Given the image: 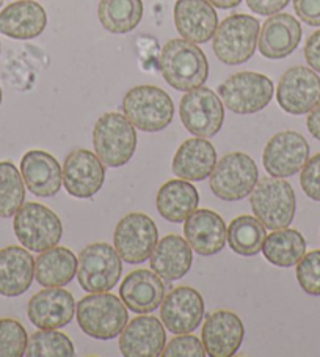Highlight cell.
<instances>
[{
  "instance_id": "2e32d148",
  "label": "cell",
  "mask_w": 320,
  "mask_h": 357,
  "mask_svg": "<svg viewBox=\"0 0 320 357\" xmlns=\"http://www.w3.org/2000/svg\"><path fill=\"white\" fill-rule=\"evenodd\" d=\"M205 317V301L190 287H177L163 298L160 304V318L171 334H190Z\"/></svg>"
},
{
  "instance_id": "52a82bcc",
  "label": "cell",
  "mask_w": 320,
  "mask_h": 357,
  "mask_svg": "<svg viewBox=\"0 0 320 357\" xmlns=\"http://www.w3.org/2000/svg\"><path fill=\"white\" fill-rule=\"evenodd\" d=\"M13 230L22 248L38 254L57 245L63 236V225L57 214L35 202L24 203L17 209Z\"/></svg>"
},
{
  "instance_id": "603a6c76",
  "label": "cell",
  "mask_w": 320,
  "mask_h": 357,
  "mask_svg": "<svg viewBox=\"0 0 320 357\" xmlns=\"http://www.w3.org/2000/svg\"><path fill=\"white\" fill-rule=\"evenodd\" d=\"M121 301L138 315L156 312L165 298V283L154 271L137 269L127 274L120 287Z\"/></svg>"
},
{
  "instance_id": "7402d4cb",
  "label": "cell",
  "mask_w": 320,
  "mask_h": 357,
  "mask_svg": "<svg viewBox=\"0 0 320 357\" xmlns=\"http://www.w3.org/2000/svg\"><path fill=\"white\" fill-rule=\"evenodd\" d=\"M21 175L26 188L41 199L55 197L63 186V169L57 159L42 150L27 151L22 156Z\"/></svg>"
},
{
  "instance_id": "b9f144b4",
  "label": "cell",
  "mask_w": 320,
  "mask_h": 357,
  "mask_svg": "<svg viewBox=\"0 0 320 357\" xmlns=\"http://www.w3.org/2000/svg\"><path fill=\"white\" fill-rule=\"evenodd\" d=\"M305 59L314 71L320 73V30L307 38L305 45Z\"/></svg>"
},
{
  "instance_id": "3957f363",
  "label": "cell",
  "mask_w": 320,
  "mask_h": 357,
  "mask_svg": "<svg viewBox=\"0 0 320 357\" xmlns=\"http://www.w3.org/2000/svg\"><path fill=\"white\" fill-rule=\"evenodd\" d=\"M93 145L97 158L106 167H122L131 161L137 150L135 126L125 114H104L95 125Z\"/></svg>"
},
{
  "instance_id": "7c38bea8",
  "label": "cell",
  "mask_w": 320,
  "mask_h": 357,
  "mask_svg": "<svg viewBox=\"0 0 320 357\" xmlns=\"http://www.w3.org/2000/svg\"><path fill=\"white\" fill-rule=\"evenodd\" d=\"M157 243V225L143 213H129L116 224L113 244L122 261L129 264L145 263Z\"/></svg>"
},
{
  "instance_id": "ab89813d",
  "label": "cell",
  "mask_w": 320,
  "mask_h": 357,
  "mask_svg": "<svg viewBox=\"0 0 320 357\" xmlns=\"http://www.w3.org/2000/svg\"><path fill=\"white\" fill-rule=\"evenodd\" d=\"M295 13L311 27H320V0H294Z\"/></svg>"
},
{
  "instance_id": "d4e9b609",
  "label": "cell",
  "mask_w": 320,
  "mask_h": 357,
  "mask_svg": "<svg viewBox=\"0 0 320 357\" xmlns=\"http://www.w3.org/2000/svg\"><path fill=\"white\" fill-rule=\"evenodd\" d=\"M47 13L38 2L17 0L0 11V33L13 40H33L45 32Z\"/></svg>"
},
{
  "instance_id": "4dcf8cb0",
  "label": "cell",
  "mask_w": 320,
  "mask_h": 357,
  "mask_svg": "<svg viewBox=\"0 0 320 357\" xmlns=\"http://www.w3.org/2000/svg\"><path fill=\"white\" fill-rule=\"evenodd\" d=\"M266 260L278 268H292L306 254L305 236L298 230L281 229L273 230L266 236L262 245Z\"/></svg>"
},
{
  "instance_id": "4fadbf2b",
  "label": "cell",
  "mask_w": 320,
  "mask_h": 357,
  "mask_svg": "<svg viewBox=\"0 0 320 357\" xmlns=\"http://www.w3.org/2000/svg\"><path fill=\"white\" fill-rule=\"evenodd\" d=\"M276 101L285 112L305 115L320 102V77L312 68L294 66L281 76Z\"/></svg>"
},
{
  "instance_id": "d6986e66",
  "label": "cell",
  "mask_w": 320,
  "mask_h": 357,
  "mask_svg": "<svg viewBox=\"0 0 320 357\" xmlns=\"http://www.w3.org/2000/svg\"><path fill=\"white\" fill-rule=\"evenodd\" d=\"M167 344L163 323L151 315H141L126 324L120 334V351L126 357H157Z\"/></svg>"
},
{
  "instance_id": "30bf717a",
  "label": "cell",
  "mask_w": 320,
  "mask_h": 357,
  "mask_svg": "<svg viewBox=\"0 0 320 357\" xmlns=\"http://www.w3.org/2000/svg\"><path fill=\"white\" fill-rule=\"evenodd\" d=\"M273 82L255 71L236 73L218 85V96L234 114L250 115L266 109L273 98Z\"/></svg>"
},
{
  "instance_id": "7a4b0ae2",
  "label": "cell",
  "mask_w": 320,
  "mask_h": 357,
  "mask_svg": "<svg viewBox=\"0 0 320 357\" xmlns=\"http://www.w3.org/2000/svg\"><path fill=\"white\" fill-rule=\"evenodd\" d=\"M77 323L85 334L96 340H112L126 328L129 312L120 298L110 293H90L79 301Z\"/></svg>"
},
{
  "instance_id": "f1b7e54d",
  "label": "cell",
  "mask_w": 320,
  "mask_h": 357,
  "mask_svg": "<svg viewBox=\"0 0 320 357\" xmlns=\"http://www.w3.org/2000/svg\"><path fill=\"white\" fill-rule=\"evenodd\" d=\"M200 203V194L193 184L187 180H170L160 186L156 205L160 216L173 224L186 222Z\"/></svg>"
},
{
  "instance_id": "8992f818",
  "label": "cell",
  "mask_w": 320,
  "mask_h": 357,
  "mask_svg": "<svg viewBox=\"0 0 320 357\" xmlns=\"http://www.w3.org/2000/svg\"><path fill=\"white\" fill-rule=\"evenodd\" d=\"M261 24L253 16L232 15L218 24L212 47L217 59L225 65H242L248 61L257 47Z\"/></svg>"
},
{
  "instance_id": "8d00e7d4",
  "label": "cell",
  "mask_w": 320,
  "mask_h": 357,
  "mask_svg": "<svg viewBox=\"0 0 320 357\" xmlns=\"http://www.w3.org/2000/svg\"><path fill=\"white\" fill-rule=\"evenodd\" d=\"M297 280L310 296H320V250H311L297 263Z\"/></svg>"
},
{
  "instance_id": "7bdbcfd3",
  "label": "cell",
  "mask_w": 320,
  "mask_h": 357,
  "mask_svg": "<svg viewBox=\"0 0 320 357\" xmlns=\"http://www.w3.org/2000/svg\"><path fill=\"white\" fill-rule=\"evenodd\" d=\"M306 126H307V131L311 132L312 137L320 140V102L311 110L310 114H307Z\"/></svg>"
},
{
  "instance_id": "5bb4252c",
  "label": "cell",
  "mask_w": 320,
  "mask_h": 357,
  "mask_svg": "<svg viewBox=\"0 0 320 357\" xmlns=\"http://www.w3.org/2000/svg\"><path fill=\"white\" fill-rule=\"evenodd\" d=\"M310 159V144L300 132L282 131L267 142L262 164L270 176L289 178L303 169Z\"/></svg>"
},
{
  "instance_id": "9c48e42d",
  "label": "cell",
  "mask_w": 320,
  "mask_h": 357,
  "mask_svg": "<svg viewBox=\"0 0 320 357\" xmlns=\"http://www.w3.org/2000/svg\"><path fill=\"white\" fill-rule=\"evenodd\" d=\"M259 172L253 158L245 153H227L217 161L211 174V190L225 202H237L253 192Z\"/></svg>"
},
{
  "instance_id": "ffe728a7",
  "label": "cell",
  "mask_w": 320,
  "mask_h": 357,
  "mask_svg": "<svg viewBox=\"0 0 320 357\" xmlns=\"http://www.w3.org/2000/svg\"><path fill=\"white\" fill-rule=\"evenodd\" d=\"M184 236L198 255L211 257L225 249L227 229L223 218L211 209H198L184 224Z\"/></svg>"
},
{
  "instance_id": "ac0fdd59",
  "label": "cell",
  "mask_w": 320,
  "mask_h": 357,
  "mask_svg": "<svg viewBox=\"0 0 320 357\" xmlns=\"http://www.w3.org/2000/svg\"><path fill=\"white\" fill-rule=\"evenodd\" d=\"M201 337L207 356L231 357L240 349L245 328L234 312L217 310L206 318Z\"/></svg>"
},
{
  "instance_id": "484cf974",
  "label": "cell",
  "mask_w": 320,
  "mask_h": 357,
  "mask_svg": "<svg viewBox=\"0 0 320 357\" xmlns=\"http://www.w3.org/2000/svg\"><path fill=\"white\" fill-rule=\"evenodd\" d=\"M35 279V260L26 248L8 245L0 250V294L22 296Z\"/></svg>"
},
{
  "instance_id": "6da1fadb",
  "label": "cell",
  "mask_w": 320,
  "mask_h": 357,
  "mask_svg": "<svg viewBox=\"0 0 320 357\" xmlns=\"http://www.w3.org/2000/svg\"><path fill=\"white\" fill-rule=\"evenodd\" d=\"M160 71L171 87L190 91L205 85L209 76V63L198 45L179 38L168 41L162 47Z\"/></svg>"
},
{
  "instance_id": "5b68a950",
  "label": "cell",
  "mask_w": 320,
  "mask_h": 357,
  "mask_svg": "<svg viewBox=\"0 0 320 357\" xmlns=\"http://www.w3.org/2000/svg\"><path fill=\"white\" fill-rule=\"evenodd\" d=\"M255 216L269 230L287 229L297 211V199L291 183L282 178H262L250 197Z\"/></svg>"
},
{
  "instance_id": "ba28073f",
  "label": "cell",
  "mask_w": 320,
  "mask_h": 357,
  "mask_svg": "<svg viewBox=\"0 0 320 357\" xmlns=\"http://www.w3.org/2000/svg\"><path fill=\"white\" fill-rule=\"evenodd\" d=\"M122 260L115 248L107 243H93L77 258V280L87 293L110 291L120 282Z\"/></svg>"
},
{
  "instance_id": "f35d334b",
  "label": "cell",
  "mask_w": 320,
  "mask_h": 357,
  "mask_svg": "<svg viewBox=\"0 0 320 357\" xmlns=\"http://www.w3.org/2000/svg\"><path fill=\"white\" fill-rule=\"evenodd\" d=\"M303 192L314 202H320V153L307 159L300 174Z\"/></svg>"
},
{
  "instance_id": "836d02e7",
  "label": "cell",
  "mask_w": 320,
  "mask_h": 357,
  "mask_svg": "<svg viewBox=\"0 0 320 357\" xmlns=\"http://www.w3.org/2000/svg\"><path fill=\"white\" fill-rule=\"evenodd\" d=\"M26 200V183L10 161H0V218H13Z\"/></svg>"
},
{
  "instance_id": "4316f807",
  "label": "cell",
  "mask_w": 320,
  "mask_h": 357,
  "mask_svg": "<svg viewBox=\"0 0 320 357\" xmlns=\"http://www.w3.org/2000/svg\"><path fill=\"white\" fill-rule=\"evenodd\" d=\"M217 164V151L211 142L193 137L182 142L173 158V174L187 181H205Z\"/></svg>"
},
{
  "instance_id": "ee69618b",
  "label": "cell",
  "mask_w": 320,
  "mask_h": 357,
  "mask_svg": "<svg viewBox=\"0 0 320 357\" xmlns=\"http://www.w3.org/2000/svg\"><path fill=\"white\" fill-rule=\"evenodd\" d=\"M209 3L214 5L215 8H221V10H231L236 8L240 5L242 0H207Z\"/></svg>"
},
{
  "instance_id": "cb8c5ba5",
  "label": "cell",
  "mask_w": 320,
  "mask_h": 357,
  "mask_svg": "<svg viewBox=\"0 0 320 357\" xmlns=\"http://www.w3.org/2000/svg\"><path fill=\"white\" fill-rule=\"evenodd\" d=\"M301 41V26L292 15L276 13L262 24L257 47L266 59L281 60L291 55Z\"/></svg>"
},
{
  "instance_id": "9a60e30c",
  "label": "cell",
  "mask_w": 320,
  "mask_h": 357,
  "mask_svg": "<svg viewBox=\"0 0 320 357\" xmlns=\"http://www.w3.org/2000/svg\"><path fill=\"white\" fill-rule=\"evenodd\" d=\"M106 167L96 153L77 149L66 156L63 164V186L74 199H91L104 186Z\"/></svg>"
},
{
  "instance_id": "f546056e",
  "label": "cell",
  "mask_w": 320,
  "mask_h": 357,
  "mask_svg": "<svg viewBox=\"0 0 320 357\" xmlns=\"http://www.w3.org/2000/svg\"><path fill=\"white\" fill-rule=\"evenodd\" d=\"M77 275V257L67 248L41 252L35 260V279L45 288H63Z\"/></svg>"
},
{
  "instance_id": "d590c367",
  "label": "cell",
  "mask_w": 320,
  "mask_h": 357,
  "mask_svg": "<svg viewBox=\"0 0 320 357\" xmlns=\"http://www.w3.org/2000/svg\"><path fill=\"white\" fill-rule=\"evenodd\" d=\"M29 335L24 326L13 318H0V357L26 354Z\"/></svg>"
},
{
  "instance_id": "d6a6232c",
  "label": "cell",
  "mask_w": 320,
  "mask_h": 357,
  "mask_svg": "<svg viewBox=\"0 0 320 357\" xmlns=\"http://www.w3.org/2000/svg\"><path fill=\"white\" fill-rule=\"evenodd\" d=\"M266 236V227L256 216H239L227 227L230 248L242 257H253L262 252Z\"/></svg>"
},
{
  "instance_id": "1f68e13d",
  "label": "cell",
  "mask_w": 320,
  "mask_h": 357,
  "mask_svg": "<svg viewBox=\"0 0 320 357\" xmlns=\"http://www.w3.org/2000/svg\"><path fill=\"white\" fill-rule=\"evenodd\" d=\"M97 17L110 33L125 35L132 32L143 17L141 0H101Z\"/></svg>"
},
{
  "instance_id": "f6af8a7d",
  "label": "cell",
  "mask_w": 320,
  "mask_h": 357,
  "mask_svg": "<svg viewBox=\"0 0 320 357\" xmlns=\"http://www.w3.org/2000/svg\"><path fill=\"white\" fill-rule=\"evenodd\" d=\"M3 101V93H2V89H0V104Z\"/></svg>"
},
{
  "instance_id": "44dd1931",
  "label": "cell",
  "mask_w": 320,
  "mask_h": 357,
  "mask_svg": "<svg viewBox=\"0 0 320 357\" xmlns=\"http://www.w3.org/2000/svg\"><path fill=\"white\" fill-rule=\"evenodd\" d=\"M173 17L177 33L195 45L214 38L218 27L217 11L207 0H177Z\"/></svg>"
},
{
  "instance_id": "e0dca14e",
  "label": "cell",
  "mask_w": 320,
  "mask_h": 357,
  "mask_svg": "<svg viewBox=\"0 0 320 357\" xmlns=\"http://www.w3.org/2000/svg\"><path fill=\"white\" fill-rule=\"evenodd\" d=\"M27 315L38 329H61L76 315V301L65 288H45L29 301Z\"/></svg>"
},
{
  "instance_id": "83f0119b",
  "label": "cell",
  "mask_w": 320,
  "mask_h": 357,
  "mask_svg": "<svg viewBox=\"0 0 320 357\" xmlns=\"http://www.w3.org/2000/svg\"><path fill=\"white\" fill-rule=\"evenodd\" d=\"M192 248L186 238L177 235L163 236L150 257L151 269L167 282L182 279L192 268Z\"/></svg>"
},
{
  "instance_id": "60d3db41",
  "label": "cell",
  "mask_w": 320,
  "mask_h": 357,
  "mask_svg": "<svg viewBox=\"0 0 320 357\" xmlns=\"http://www.w3.org/2000/svg\"><path fill=\"white\" fill-rule=\"evenodd\" d=\"M291 0H247L248 8L256 15L272 16L285 10Z\"/></svg>"
},
{
  "instance_id": "277c9868",
  "label": "cell",
  "mask_w": 320,
  "mask_h": 357,
  "mask_svg": "<svg viewBox=\"0 0 320 357\" xmlns=\"http://www.w3.org/2000/svg\"><path fill=\"white\" fill-rule=\"evenodd\" d=\"M122 114L140 131L159 132L173 121L175 104L162 89L137 85L122 98Z\"/></svg>"
},
{
  "instance_id": "74e56055",
  "label": "cell",
  "mask_w": 320,
  "mask_h": 357,
  "mask_svg": "<svg viewBox=\"0 0 320 357\" xmlns=\"http://www.w3.org/2000/svg\"><path fill=\"white\" fill-rule=\"evenodd\" d=\"M165 357H205L206 349L205 344L198 337L190 334H177V337L171 338L168 344H165L162 351Z\"/></svg>"
},
{
  "instance_id": "8fae6325",
  "label": "cell",
  "mask_w": 320,
  "mask_h": 357,
  "mask_svg": "<svg viewBox=\"0 0 320 357\" xmlns=\"http://www.w3.org/2000/svg\"><path fill=\"white\" fill-rule=\"evenodd\" d=\"M184 128L196 137H214L225 121L223 101L211 89L198 87L186 91L179 104Z\"/></svg>"
},
{
  "instance_id": "bcb514c9",
  "label": "cell",
  "mask_w": 320,
  "mask_h": 357,
  "mask_svg": "<svg viewBox=\"0 0 320 357\" xmlns=\"http://www.w3.org/2000/svg\"><path fill=\"white\" fill-rule=\"evenodd\" d=\"M3 2H5V0H0V7H2V5H3Z\"/></svg>"
},
{
  "instance_id": "e575fe53",
  "label": "cell",
  "mask_w": 320,
  "mask_h": 357,
  "mask_svg": "<svg viewBox=\"0 0 320 357\" xmlns=\"http://www.w3.org/2000/svg\"><path fill=\"white\" fill-rule=\"evenodd\" d=\"M76 354L71 338L57 329H40L29 338L27 357H72Z\"/></svg>"
}]
</instances>
